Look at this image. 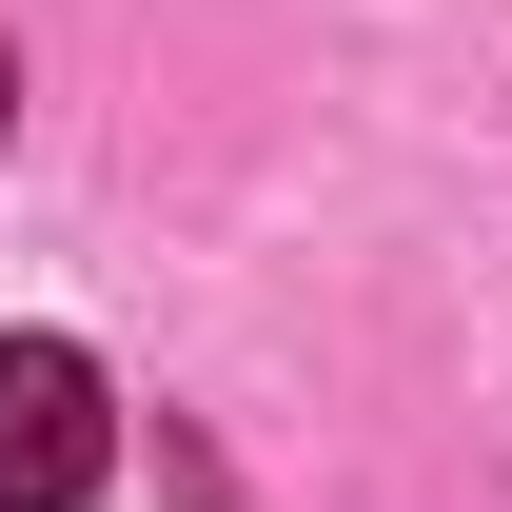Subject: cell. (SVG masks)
Masks as SVG:
<instances>
[{
  "mask_svg": "<svg viewBox=\"0 0 512 512\" xmlns=\"http://www.w3.org/2000/svg\"><path fill=\"white\" fill-rule=\"evenodd\" d=\"M0 119H20V60H0Z\"/></svg>",
  "mask_w": 512,
  "mask_h": 512,
  "instance_id": "obj_2",
  "label": "cell"
},
{
  "mask_svg": "<svg viewBox=\"0 0 512 512\" xmlns=\"http://www.w3.org/2000/svg\"><path fill=\"white\" fill-rule=\"evenodd\" d=\"M119 473V394L79 335H0V512H79Z\"/></svg>",
  "mask_w": 512,
  "mask_h": 512,
  "instance_id": "obj_1",
  "label": "cell"
}]
</instances>
